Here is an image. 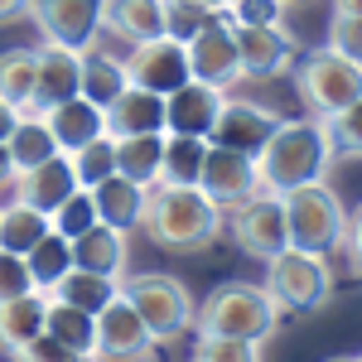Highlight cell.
Here are the masks:
<instances>
[{
  "instance_id": "cell-1",
  "label": "cell",
  "mask_w": 362,
  "mask_h": 362,
  "mask_svg": "<svg viewBox=\"0 0 362 362\" xmlns=\"http://www.w3.org/2000/svg\"><path fill=\"white\" fill-rule=\"evenodd\" d=\"M251 160H256L261 194H295L305 184L329 179V169H334V155L319 136V121H285V116Z\"/></svg>"
},
{
  "instance_id": "cell-2",
  "label": "cell",
  "mask_w": 362,
  "mask_h": 362,
  "mask_svg": "<svg viewBox=\"0 0 362 362\" xmlns=\"http://www.w3.org/2000/svg\"><path fill=\"white\" fill-rule=\"evenodd\" d=\"M140 232L165 251H208L223 237V208H213L198 189H179V184H155L145 194V218Z\"/></svg>"
},
{
  "instance_id": "cell-3",
  "label": "cell",
  "mask_w": 362,
  "mask_h": 362,
  "mask_svg": "<svg viewBox=\"0 0 362 362\" xmlns=\"http://www.w3.org/2000/svg\"><path fill=\"white\" fill-rule=\"evenodd\" d=\"M198 338H242V343H266V338L280 329V309L276 300L261 290V285H247V280H227L218 285L203 305L194 309V324H189Z\"/></svg>"
},
{
  "instance_id": "cell-4",
  "label": "cell",
  "mask_w": 362,
  "mask_h": 362,
  "mask_svg": "<svg viewBox=\"0 0 362 362\" xmlns=\"http://www.w3.org/2000/svg\"><path fill=\"white\" fill-rule=\"evenodd\" d=\"M285 203V232H290V247L295 251H309V256H334L343 232L353 227L343 198L329 189V179L319 184H305L295 194H280Z\"/></svg>"
},
{
  "instance_id": "cell-5",
  "label": "cell",
  "mask_w": 362,
  "mask_h": 362,
  "mask_svg": "<svg viewBox=\"0 0 362 362\" xmlns=\"http://www.w3.org/2000/svg\"><path fill=\"white\" fill-rule=\"evenodd\" d=\"M280 314H314L334 300V266L329 256H309V251L285 247L280 256L266 261V285H261Z\"/></svg>"
},
{
  "instance_id": "cell-6",
  "label": "cell",
  "mask_w": 362,
  "mask_h": 362,
  "mask_svg": "<svg viewBox=\"0 0 362 362\" xmlns=\"http://www.w3.org/2000/svg\"><path fill=\"white\" fill-rule=\"evenodd\" d=\"M121 300L140 314V324L150 329L155 343H174L194 324V300H189V290L174 276H155V271L121 276Z\"/></svg>"
},
{
  "instance_id": "cell-7",
  "label": "cell",
  "mask_w": 362,
  "mask_h": 362,
  "mask_svg": "<svg viewBox=\"0 0 362 362\" xmlns=\"http://www.w3.org/2000/svg\"><path fill=\"white\" fill-rule=\"evenodd\" d=\"M295 92L314 116H334V112H353L362 102V63L338 58L329 49L309 54L295 68Z\"/></svg>"
},
{
  "instance_id": "cell-8",
  "label": "cell",
  "mask_w": 362,
  "mask_h": 362,
  "mask_svg": "<svg viewBox=\"0 0 362 362\" xmlns=\"http://www.w3.org/2000/svg\"><path fill=\"white\" fill-rule=\"evenodd\" d=\"M232 213V237H237V247L256 256V261H271L280 251L290 247V232H285V203L280 194H256L247 203H237V208H227Z\"/></svg>"
},
{
  "instance_id": "cell-9",
  "label": "cell",
  "mask_w": 362,
  "mask_h": 362,
  "mask_svg": "<svg viewBox=\"0 0 362 362\" xmlns=\"http://www.w3.org/2000/svg\"><path fill=\"white\" fill-rule=\"evenodd\" d=\"M29 20L44 29V44L78 54L102 44V0H29Z\"/></svg>"
},
{
  "instance_id": "cell-10",
  "label": "cell",
  "mask_w": 362,
  "mask_h": 362,
  "mask_svg": "<svg viewBox=\"0 0 362 362\" xmlns=\"http://www.w3.org/2000/svg\"><path fill=\"white\" fill-rule=\"evenodd\" d=\"M184 54H189V78H198V83L223 87V92L242 83V63H237V39H232L227 10L198 29L194 39L184 44Z\"/></svg>"
},
{
  "instance_id": "cell-11",
  "label": "cell",
  "mask_w": 362,
  "mask_h": 362,
  "mask_svg": "<svg viewBox=\"0 0 362 362\" xmlns=\"http://www.w3.org/2000/svg\"><path fill=\"white\" fill-rule=\"evenodd\" d=\"M97 324V338H92V362H150L155 353V338L140 324V314L121 295L102 314H92Z\"/></svg>"
},
{
  "instance_id": "cell-12",
  "label": "cell",
  "mask_w": 362,
  "mask_h": 362,
  "mask_svg": "<svg viewBox=\"0 0 362 362\" xmlns=\"http://www.w3.org/2000/svg\"><path fill=\"white\" fill-rule=\"evenodd\" d=\"M126 63V78L131 87H145V92H155V97H169L174 87L189 83V54H184V44L179 39H145V44H131V58H121Z\"/></svg>"
},
{
  "instance_id": "cell-13",
  "label": "cell",
  "mask_w": 362,
  "mask_h": 362,
  "mask_svg": "<svg viewBox=\"0 0 362 362\" xmlns=\"http://www.w3.org/2000/svg\"><path fill=\"white\" fill-rule=\"evenodd\" d=\"M261 184H256V160L251 155H237V150H223V145H208L203 155V169H198V194L208 198L213 208H237L247 203Z\"/></svg>"
},
{
  "instance_id": "cell-14",
  "label": "cell",
  "mask_w": 362,
  "mask_h": 362,
  "mask_svg": "<svg viewBox=\"0 0 362 362\" xmlns=\"http://www.w3.org/2000/svg\"><path fill=\"white\" fill-rule=\"evenodd\" d=\"M280 112L261 107V102H247V97H227L218 121H213V136L208 145H223V150H237V155H256L266 136L276 131Z\"/></svg>"
},
{
  "instance_id": "cell-15",
  "label": "cell",
  "mask_w": 362,
  "mask_h": 362,
  "mask_svg": "<svg viewBox=\"0 0 362 362\" xmlns=\"http://www.w3.org/2000/svg\"><path fill=\"white\" fill-rule=\"evenodd\" d=\"M223 102H227L223 87H208V83H198V78H189L184 87H174L165 97V136L208 140L213 136V121L223 112Z\"/></svg>"
},
{
  "instance_id": "cell-16",
  "label": "cell",
  "mask_w": 362,
  "mask_h": 362,
  "mask_svg": "<svg viewBox=\"0 0 362 362\" xmlns=\"http://www.w3.org/2000/svg\"><path fill=\"white\" fill-rule=\"evenodd\" d=\"M232 39H237V63H242V83H256V78H280L285 68H295V39H290V29H242L232 25Z\"/></svg>"
},
{
  "instance_id": "cell-17",
  "label": "cell",
  "mask_w": 362,
  "mask_h": 362,
  "mask_svg": "<svg viewBox=\"0 0 362 362\" xmlns=\"http://www.w3.org/2000/svg\"><path fill=\"white\" fill-rule=\"evenodd\" d=\"M78 73H83V54L63 49V44H39L34 49V97L25 112H49L58 102L78 97Z\"/></svg>"
},
{
  "instance_id": "cell-18",
  "label": "cell",
  "mask_w": 362,
  "mask_h": 362,
  "mask_svg": "<svg viewBox=\"0 0 362 362\" xmlns=\"http://www.w3.org/2000/svg\"><path fill=\"white\" fill-rule=\"evenodd\" d=\"M10 189H15L20 203H29L34 213H44V218H49L68 194H78V174H73V160H68V155H49L44 165L20 169Z\"/></svg>"
},
{
  "instance_id": "cell-19",
  "label": "cell",
  "mask_w": 362,
  "mask_h": 362,
  "mask_svg": "<svg viewBox=\"0 0 362 362\" xmlns=\"http://www.w3.org/2000/svg\"><path fill=\"white\" fill-rule=\"evenodd\" d=\"M107 116V136H165V97L145 92V87H126L112 107H102Z\"/></svg>"
},
{
  "instance_id": "cell-20",
  "label": "cell",
  "mask_w": 362,
  "mask_h": 362,
  "mask_svg": "<svg viewBox=\"0 0 362 362\" xmlns=\"http://www.w3.org/2000/svg\"><path fill=\"white\" fill-rule=\"evenodd\" d=\"M126 261H131V247H126V232H116L107 223H92L87 232L73 237V266L78 271H97V276H126Z\"/></svg>"
},
{
  "instance_id": "cell-21",
  "label": "cell",
  "mask_w": 362,
  "mask_h": 362,
  "mask_svg": "<svg viewBox=\"0 0 362 362\" xmlns=\"http://www.w3.org/2000/svg\"><path fill=\"white\" fill-rule=\"evenodd\" d=\"M44 121H49V131H54V145L63 150V155L83 150L87 140L107 136V116H102V107H92L87 97H68V102L49 107V112H44Z\"/></svg>"
},
{
  "instance_id": "cell-22",
  "label": "cell",
  "mask_w": 362,
  "mask_h": 362,
  "mask_svg": "<svg viewBox=\"0 0 362 362\" xmlns=\"http://www.w3.org/2000/svg\"><path fill=\"white\" fill-rule=\"evenodd\" d=\"M102 34L116 39H160L165 34V0H102Z\"/></svg>"
},
{
  "instance_id": "cell-23",
  "label": "cell",
  "mask_w": 362,
  "mask_h": 362,
  "mask_svg": "<svg viewBox=\"0 0 362 362\" xmlns=\"http://www.w3.org/2000/svg\"><path fill=\"white\" fill-rule=\"evenodd\" d=\"M92 194V208H97V223L116 227V232H136L140 218H145V194L150 189H140L131 179H121V174H107L97 189H87Z\"/></svg>"
},
{
  "instance_id": "cell-24",
  "label": "cell",
  "mask_w": 362,
  "mask_h": 362,
  "mask_svg": "<svg viewBox=\"0 0 362 362\" xmlns=\"http://www.w3.org/2000/svg\"><path fill=\"white\" fill-rule=\"evenodd\" d=\"M131 87V78H126V63L121 58H112L102 44H92V49H83V73H78V97H87L92 107H112L116 97Z\"/></svg>"
},
{
  "instance_id": "cell-25",
  "label": "cell",
  "mask_w": 362,
  "mask_h": 362,
  "mask_svg": "<svg viewBox=\"0 0 362 362\" xmlns=\"http://www.w3.org/2000/svg\"><path fill=\"white\" fill-rule=\"evenodd\" d=\"M116 295H121V280L112 276H97V271H68V276L58 280L54 290H49V300H58V305H73L83 309V314H102V309L112 305Z\"/></svg>"
},
{
  "instance_id": "cell-26",
  "label": "cell",
  "mask_w": 362,
  "mask_h": 362,
  "mask_svg": "<svg viewBox=\"0 0 362 362\" xmlns=\"http://www.w3.org/2000/svg\"><path fill=\"white\" fill-rule=\"evenodd\" d=\"M5 150H10V160H15V174H20V169L44 165L49 155H63V150L54 145V131H49L44 112H20L15 131L5 136Z\"/></svg>"
},
{
  "instance_id": "cell-27",
  "label": "cell",
  "mask_w": 362,
  "mask_h": 362,
  "mask_svg": "<svg viewBox=\"0 0 362 362\" xmlns=\"http://www.w3.org/2000/svg\"><path fill=\"white\" fill-rule=\"evenodd\" d=\"M44 305H49V295H39V290L0 305V353H20L29 338L44 334Z\"/></svg>"
},
{
  "instance_id": "cell-28",
  "label": "cell",
  "mask_w": 362,
  "mask_h": 362,
  "mask_svg": "<svg viewBox=\"0 0 362 362\" xmlns=\"http://www.w3.org/2000/svg\"><path fill=\"white\" fill-rule=\"evenodd\" d=\"M25 271H29V285H34L39 295H49L58 280L73 271V242H68V237H58V232L39 237V242L25 251Z\"/></svg>"
},
{
  "instance_id": "cell-29",
  "label": "cell",
  "mask_w": 362,
  "mask_h": 362,
  "mask_svg": "<svg viewBox=\"0 0 362 362\" xmlns=\"http://www.w3.org/2000/svg\"><path fill=\"white\" fill-rule=\"evenodd\" d=\"M160 150H165V136H121L116 140V174L140 189H155L160 184Z\"/></svg>"
},
{
  "instance_id": "cell-30",
  "label": "cell",
  "mask_w": 362,
  "mask_h": 362,
  "mask_svg": "<svg viewBox=\"0 0 362 362\" xmlns=\"http://www.w3.org/2000/svg\"><path fill=\"white\" fill-rule=\"evenodd\" d=\"M44 334L54 338V343H63L68 353H78L83 362H92V338H97V324H92V314H83V309H73V305H58V300H49V305H44Z\"/></svg>"
},
{
  "instance_id": "cell-31",
  "label": "cell",
  "mask_w": 362,
  "mask_h": 362,
  "mask_svg": "<svg viewBox=\"0 0 362 362\" xmlns=\"http://www.w3.org/2000/svg\"><path fill=\"white\" fill-rule=\"evenodd\" d=\"M203 155H208V140H198V136H165V150H160V184L198 189Z\"/></svg>"
},
{
  "instance_id": "cell-32",
  "label": "cell",
  "mask_w": 362,
  "mask_h": 362,
  "mask_svg": "<svg viewBox=\"0 0 362 362\" xmlns=\"http://www.w3.org/2000/svg\"><path fill=\"white\" fill-rule=\"evenodd\" d=\"M54 227H49V218L44 213H34L29 203H5L0 208V251H15V256H25L39 237H49Z\"/></svg>"
},
{
  "instance_id": "cell-33",
  "label": "cell",
  "mask_w": 362,
  "mask_h": 362,
  "mask_svg": "<svg viewBox=\"0 0 362 362\" xmlns=\"http://www.w3.org/2000/svg\"><path fill=\"white\" fill-rule=\"evenodd\" d=\"M34 97V49H10L0 54V102L25 112Z\"/></svg>"
},
{
  "instance_id": "cell-34",
  "label": "cell",
  "mask_w": 362,
  "mask_h": 362,
  "mask_svg": "<svg viewBox=\"0 0 362 362\" xmlns=\"http://www.w3.org/2000/svg\"><path fill=\"white\" fill-rule=\"evenodd\" d=\"M319 136L329 145L334 160H358L362 155V112H334V116H319Z\"/></svg>"
},
{
  "instance_id": "cell-35",
  "label": "cell",
  "mask_w": 362,
  "mask_h": 362,
  "mask_svg": "<svg viewBox=\"0 0 362 362\" xmlns=\"http://www.w3.org/2000/svg\"><path fill=\"white\" fill-rule=\"evenodd\" d=\"M68 160H73V174H78V189H97L107 174H116V140L97 136L87 140L83 150H73Z\"/></svg>"
},
{
  "instance_id": "cell-36",
  "label": "cell",
  "mask_w": 362,
  "mask_h": 362,
  "mask_svg": "<svg viewBox=\"0 0 362 362\" xmlns=\"http://www.w3.org/2000/svg\"><path fill=\"white\" fill-rule=\"evenodd\" d=\"M92 223H97V208H92V194H87V189L68 194L54 213H49V227H54L58 237H68V242H73L78 232H87Z\"/></svg>"
},
{
  "instance_id": "cell-37",
  "label": "cell",
  "mask_w": 362,
  "mask_h": 362,
  "mask_svg": "<svg viewBox=\"0 0 362 362\" xmlns=\"http://www.w3.org/2000/svg\"><path fill=\"white\" fill-rule=\"evenodd\" d=\"M213 15H223V10H208V5H194V0H165V39L189 44Z\"/></svg>"
},
{
  "instance_id": "cell-38",
  "label": "cell",
  "mask_w": 362,
  "mask_h": 362,
  "mask_svg": "<svg viewBox=\"0 0 362 362\" xmlns=\"http://www.w3.org/2000/svg\"><path fill=\"white\" fill-rule=\"evenodd\" d=\"M285 0H232L227 5V20L242 29H280L285 25Z\"/></svg>"
},
{
  "instance_id": "cell-39",
  "label": "cell",
  "mask_w": 362,
  "mask_h": 362,
  "mask_svg": "<svg viewBox=\"0 0 362 362\" xmlns=\"http://www.w3.org/2000/svg\"><path fill=\"white\" fill-rule=\"evenodd\" d=\"M194 362H261V343H242V338H198Z\"/></svg>"
},
{
  "instance_id": "cell-40",
  "label": "cell",
  "mask_w": 362,
  "mask_h": 362,
  "mask_svg": "<svg viewBox=\"0 0 362 362\" xmlns=\"http://www.w3.org/2000/svg\"><path fill=\"white\" fill-rule=\"evenodd\" d=\"M329 54L362 63V15H343V10H334V25H329Z\"/></svg>"
},
{
  "instance_id": "cell-41",
  "label": "cell",
  "mask_w": 362,
  "mask_h": 362,
  "mask_svg": "<svg viewBox=\"0 0 362 362\" xmlns=\"http://www.w3.org/2000/svg\"><path fill=\"white\" fill-rule=\"evenodd\" d=\"M29 290H34V285H29L25 256H15V251H0V305L20 300V295H29Z\"/></svg>"
},
{
  "instance_id": "cell-42",
  "label": "cell",
  "mask_w": 362,
  "mask_h": 362,
  "mask_svg": "<svg viewBox=\"0 0 362 362\" xmlns=\"http://www.w3.org/2000/svg\"><path fill=\"white\" fill-rule=\"evenodd\" d=\"M10 358H15V362H83L78 353H68V348H63V343H54L49 334L29 338L25 348H20V353H10Z\"/></svg>"
},
{
  "instance_id": "cell-43",
  "label": "cell",
  "mask_w": 362,
  "mask_h": 362,
  "mask_svg": "<svg viewBox=\"0 0 362 362\" xmlns=\"http://www.w3.org/2000/svg\"><path fill=\"white\" fill-rule=\"evenodd\" d=\"M29 20V0H0V29Z\"/></svg>"
},
{
  "instance_id": "cell-44",
  "label": "cell",
  "mask_w": 362,
  "mask_h": 362,
  "mask_svg": "<svg viewBox=\"0 0 362 362\" xmlns=\"http://www.w3.org/2000/svg\"><path fill=\"white\" fill-rule=\"evenodd\" d=\"M10 184H15V160H10V150L0 140V189H10Z\"/></svg>"
},
{
  "instance_id": "cell-45",
  "label": "cell",
  "mask_w": 362,
  "mask_h": 362,
  "mask_svg": "<svg viewBox=\"0 0 362 362\" xmlns=\"http://www.w3.org/2000/svg\"><path fill=\"white\" fill-rule=\"evenodd\" d=\"M15 121H20V112H15L10 102H0V140H5L10 131H15Z\"/></svg>"
},
{
  "instance_id": "cell-46",
  "label": "cell",
  "mask_w": 362,
  "mask_h": 362,
  "mask_svg": "<svg viewBox=\"0 0 362 362\" xmlns=\"http://www.w3.org/2000/svg\"><path fill=\"white\" fill-rule=\"evenodd\" d=\"M334 10H343V15H362V0H334Z\"/></svg>"
},
{
  "instance_id": "cell-47",
  "label": "cell",
  "mask_w": 362,
  "mask_h": 362,
  "mask_svg": "<svg viewBox=\"0 0 362 362\" xmlns=\"http://www.w3.org/2000/svg\"><path fill=\"white\" fill-rule=\"evenodd\" d=\"M194 5H208V10H227L232 0H194Z\"/></svg>"
},
{
  "instance_id": "cell-48",
  "label": "cell",
  "mask_w": 362,
  "mask_h": 362,
  "mask_svg": "<svg viewBox=\"0 0 362 362\" xmlns=\"http://www.w3.org/2000/svg\"><path fill=\"white\" fill-rule=\"evenodd\" d=\"M329 362H362L358 353H338V358H329Z\"/></svg>"
},
{
  "instance_id": "cell-49",
  "label": "cell",
  "mask_w": 362,
  "mask_h": 362,
  "mask_svg": "<svg viewBox=\"0 0 362 362\" xmlns=\"http://www.w3.org/2000/svg\"><path fill=\"white\" fill-rule=\"evenodd\" d=\"M285 5H300V0H285Z\"/></svg>"
}]
</instances>
